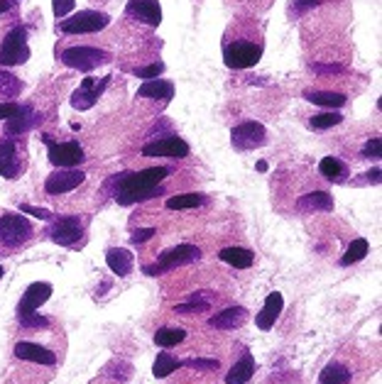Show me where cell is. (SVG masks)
I'll use <instances>...</instances> for the list:
<instances>
[{"mask_svg": "<svg viewBox=\"0 0 382 384\" xmlns=\"http://www.w3.org/2000/svg\"><path fill=\"white\" fill-rule=\"evenodd\" d=\"M69 69H76V71H93V69L103 67V64L111 62V54L103 49H95V47H69L59 56Z\"/></svg>", "mask_w": 382, "mask_h": 384, "instance_id": "obj_3", "label": "cell"}, {"mask_svg": "<svg viewBox=\"0 0 382 384\" xmlns=\"http://www.w3.org/2000/svg\"><path fill=\"white\" fill-rule=\"evenodd\" d=\"M23 91V81L15 78L10 71H0V95L3 98H10V95H20Z\"/></svg>", "mask_w": 382, "mask_h": 384, "instance_id": "obj_33", "label": "cell"}, {"mask_svg": "<svg viewBox=\"0 0 382 384\" xmlns=\"http://www.w3.org/2000/svg\"><path fill=\"white\" fill-rule=\"evenodd\" d=\"M179 368H181V360L172 357L169 352H159L157 360H155V365H152V374H155L157 379H164Z\"/></svg>", "mask_w": 382, "mask_h": 384, "instance_id": "obj_30", "label": "cell"}, {"mask_svg": "<svg viewBox=\"0 0 382 384\" xmlns=\"http://www.w3.org/2000/svg\"><path fill=\"white\" fill-rule=\"evenodd\" d=\"M125 15L135 17V20L150 25V27H157L162 23V8H159L157 0H128Z\"/></svg>", "mask_w": 382, "mask_h": 384, "instance_id": "obj_15", "label": "cell"}, {"mask_svg": "<svg viewBox=\"0 0 382 384\" xmlns=\"http://www.w3.org/2000/svg\"><path fill=\"white\" fill-rule=\"evenodd\" d=\"M23 328H27V330H32V328H47L49 326V318H45V316H30V318H23V321H17Z\"/></svg>", "mask_w": 382, "mask_h": 384, "instance_id": "obj_40", "label": "cell"}, {"mask_svg": "<svg viewBox=\"0 0 382 384\" xmlns=\"http://www.w3.org/2000/svg\"><path fill=\"white\" fill-rule=\"evenodd\" d=\"M74 5H76V0H52V8H54L56 17H67L74 10Z\"/></svg>", "mask_w": 382, "mask_h": 384, "instance_id": "obj_41", "label": "cell"}, {"mask_svg": "<svg viewBox=\"0 0 382 384\" xmlns=\"http://www.w3.org/2000/svg\"><path fill=\"white\" fill-rule=\"evenodd\" d=\"M15 357L27 362H37V365H56V355L52 350H47L45 346H37V343H27V340H20L15 346Z\"/></svg>", "mask_w": 382, "mask_h": 384, "instance_id": "obj_18", "label": "cell"}, {"mask_svg": "<svg viewBox=\"0 0 382 384\" xmlns=\"http://www.w3.org/2000/svg\"><path fill=\"white\" fill-rule=\"evenodd\" d=\"M40 120H42L40 113H34L32 106L23 103V111L17 113V115H12L10 120L5 123V135H8V137H15V135H25L27 130H32L34 125L40 123Z\"/></svg>", "mask_w": 382, "mask_h": 384, "instance_id": "obj_17", "label": "cell"}, {"mask_svg": "<svg viewBox=\"0 0 382 384\" xmlns=\"http://www.w3.org/2000/svg\"><path fill=\"white\" fill-rule=\"evenodd\" d=\"M199 257H201V250H199V247H194V245H177V247H172V250L162 252V255H159V260L155 262V264L145 267V274H150V277H157V274L172 272V269H177V267L191 264V262H196Z\"/></svg>", "mask_w": 382, "mask_h": 384, "instance_id": "obj_6", "label": "cell"}, {"mask_svg": "<svg viewBox=\"0 0 382 384\" xmlns=\"http://www.w3.org/2000/svg\"><path fill=\"white\" fill-rule=\"evenodd\" d=\"M368 252H370V242H368L366 238L353 240V242L348 245V250H346V255L341 257V267H348V264H355V262L366 260Z\"/></svg>", "mask_w": 382, "mask_h": 384, "instance_id": "obj_29", "label": "cell"}, {"mask_svg": "<svg viewBox=\"0 0 382 384\" xmlns=\"http://www.w3.org/2000/svg\"><path fill=\"white\" fill-rule=\"evenodd\" d=\"M184 338H186L184 328H159L157 333H155V343H157L159 348H175V346H179Z\"/></svg>", "mask_w": 382, "mask_h": 384, "instance_id": "obj_32", "label": "cell"}, {"mask_svg": "<svg viewBox=\"0 0 382 384\" xmlns=\"http://www.w3.org/2000/svg\"><path fill=\"white\" fill-rule=\"evenodd\" d=\"M262 56V42H250V39H236L225 42L223 62L228 69H250L260 62Z\"/></svg>", "mask_w": 382, "mask_h": 384, "instance_id": "obj_2", "label": "cell"}, {"mask_svg": "<svg viewBox=\"0 0 382 384\" xmlns=\"http://www.w3.org/2000/svg\"><path fill=\"white\" fill-rule=\"evenodd\" d=\"M218 257L223 262H228V264L236 267V269L253 267V260H255V255L247 250V247H223V250L218 252Z\"/></svg>", "mask_w": 382, "mask_h": 384, "instance_id": "obj_25", "label": "cell"}, {"mask_svg": "<svg viewBox=\"0 0 382 384\" xmlns=\"http://www.w3.org/2000/svg\"><path fill=\"white\" fill-rule=\"evenodd\" d=\"M324 0H292L289 3V8H286V12H289V17L292 20H297V17H302L304 12L314 10V8H319Z\"/></svg>", "mask_w": 382, "mask_h": 384, "instance_id": "obj_34", "label": "cell"}, {"mask_svg": "<svg viewBox=\"0 0 382 384\" xmlns=\"http://www.w3.org/2000/svg\"><path fill=\"white\" fill-rule=\"evenodd\" d=\"M20 211H25V213H30V216H34V218H40V221H49L52 218V213L47 211V208H37V206H30V203H23L20 206Z\"/></svg>", "mask_w": 382, "mask_h": 384, "instance_id": "obj_44", "label": "cell"}, {"mask_svg": "<svg viewBox=\"0 0 382 384\" xmlns=\"http://www.w3.org/2000/svg\"><path fill=\"white\" fill-rule=\"evenodd\" d=\"M265 142H267V130H265V125L255 123V120H247V123H240L231 130V145L238 152L258 150Z\"/></svg>", "mask_w": 382, "mask_h": 384, "instance_id": "obj_9", "label": "cell"}, {"mask_svg": "<svg viewBox=\"0 0 382 384\" xmlns=\"http://www.w3.org/2000/svg\"><path fill=\"white\" fill-rule=\"evenodd\" d=\"M319 172L324 174V179H328L333 184H341V181H346V177H348V167H346L341 159H336V157H324V159L319 161Z\"/></svg>", "mask_w": 382, "mask_h": 384, "instance_id": "obj_28", "label": "cell"}, {"mask_svg": "<svg viewBox=\"0 0 382 384\" xmlns=\"http://www.w3.org/2000/svg\"><path fill=\"white\" fill-rule=\"evenodd\" d=\"M155 233H157L155 228H140L130 235V242H133V245H142V242H147L150 238H155Z\"/></svg>", "mask_w": 382, "mask_h": 384, "instance_id": "obj_42", "label": "cell"}, {"mask_svg": "<svg viewBox=\"0 0 382 384\" xmlns=\"http://www.w3.org/2000/svg\"><path fill=\"white\" fill-rule=\"evenodd\" d=\"M297 211L302 213H328L333 211V196L326 191H314L297 199Z\"/></svg>", "mask_w": 382, "mask_h": 384, "instance_id": "obj_21", "label": "cell"}, {"mask_svg": "<svg viewBox=\"0 0 382 384\" xmlns=\"http://www.w3.org/2000/svg\"><path fill=\"white\" fill-rule=\"evenodd\" d=\"M206 203L201 194H181V196H172L167 201V208L169 211H186V208H199Z\"/></svg>", "mask_w": 382, "mask_h": 384, "instance_id": "obj_31", "label": "cell"}, {"mask_svg": "<svg viewBox=\"0 0 382 384\" xmlns=\"http://www.w3.org/2000/svg\"><path fill=\"white\" fill-rule=\"evenodd\" d=\"M30 59L27 47V27H12L0 45V67H17Z\"/></svg>", "mask_w": 382, "mask_h": 384, "instance_id": "obj_4", "label": "cell"}, {"mask_svg": "<svg viewBox=\"0 0 382 384\" xmlns=\"http://www.w3.org/2000/svg\"><path fill=\"white\" fill-rule=\"evenodd\" d=\"M20 111H23V103H17V100H3L0 103V120H10Z\"/></svg>", "mask_w": 382, "mask_h": 384, "instance_id": "obj_37", "label": "cell"}, {"mask_svg": "<svg viewBox=\"0 0 382 384\" xmlns=\"http://www.w3.org/2000/svg\"><path fill=\"white\" fill-rule=\"evenodd\" d=\"M17 3H20V0H0V15H3V12H8V10H12Z\"/></svg>", "mask_w": 382, "mask_h": 384, "instance_id": "obj_46", "label": "cell"}, {"mask_svg": "<svg viewBox=\"0 0 382 384\" xmlns=\"http://www.w3.org/2000/svg\"><path fill=\"white\" fill-rule=\"evenodd\" d=\"M108 81H111L108 76H103L101 81H95V78H91V76H84V81H81L79 91L71 95V106L76 108V111H89V108L93 106L95 100L103 95V91H106V86H108Z\"/></svg>", "mask_w": 382, "mask_h": 384, "instance_id": "obj_14", "label": "cell"}, {"mask_svg": "<svg viewBox=\"0 0 382 384\" xmlns=\"http://www.w3.org/2000/svg\"><path fill=\"white\" fill-rule=\"evenodd\" d=\"M380 150H382V139L372 137L368 139V145L363 147V155L360 157H366V159H380Z\"/></svg>", "mask_w": 382, "mask_h": 384, "instance_id": "obj_38", "label": "cell"}, {"mask_svg": "<svg viewBox=\"0 0 382 384\" xmlns=\"http://www.w3.org/2000/svg\"><path fill=\"white\" fill-rule=\"evenodd\" d=\"M32 238V225L27 218L17 216V213H5L0 216V245L17 247Z\"/></svg>", "mask_w": 382, "mask_h": 384, "instance_id": "obj_8", "label": "cell"}, {"mask_svg": "<svg viewBox=\"0 0 382 384\" xmlns=\"http://www.w3.org/2000/svg\"><path fill=\"white\" fill-rule=\"evenodd\" d=\"M304 98L324 108H343L348 103V95L336 93V91H304Z\"/></svg>", "mask_w": 382, "mask_h": 384, "instance_id": "obj_24", "label": "cell"}, {"mask_svg": "<svg viewBox=\"0 0 382 384\" xmlns=\"http://www.w3.org/2000/svg\"><path fill=\"white\" fill-rule=\"evenodd\" d=\"M368 181H370V184H380V169H372V172H368Z\"/></svg>", "mask_w": 382, "mask_h": 384, "instance_id": "obj_47", "label": "cell"}, {"mask_svg": "<svg viewBox=\"0 0 382 384\" xmlns=\"http://www.w3.org/2000/svg\"><path fill=\"white\" fill-rule=\"evenodd\" d=\"M108 25H111V17H108L106 12L79 10L76 15L64 17L62 23H59V30L67 34H91V32H101Z\"/></svg>", "mask_w": 382, "mask_h": 384, "instance_id": "obj_7", "label": "cell"}, {"mask_svg": "<svg viewBox=\"0 0 382 384\" xmlns=\"http://www.w3.org/2000/svg\"><path fill=\"white\" fill-rule=\"evenodd\" d=\"M184 368H194V370H218V360H201V357H191V360H181Z\"/></svg>", "mask_w": 382, "mask_h": 384, "instance_id": "obj_36", "label": "cell"}, {"mask_svg": "<svg viewBox=\"0 0 382 384\" xmlns=\"http://www.w3.org/2000/svg\"><path fill=\"white\" fill-rule=\"evenodd\" d=\"M245 321H247L245 308L231 306V308H223V311H218L216 316L208 318V326L216 328V330H233V328H240Z\"/></svg>", "mask_w": 382, "mask_h": 384, "instance_id": "obj_19", "label": "cell"}, {"mask_svg": "<svg viewBox=\"0 0 382 384\" xmlns=\"http://www.w3.org/2000/svg\"><path fill=\"white\" fill-rule=\"evenodd\" d=\"M282 308H284V299H282L280 291H272L267 299H265V306L262 311L258 313V318H255V323H258L260 330H270L272 326H275V321L280 318Z\"/></svg>", "mask_w": 382, "mask_h": 384, "instance_id": "obj_20", "label": "cell"}, {"mask_svg": "<svg viewBox=\"0 0 382 384\" xmlns=\"http://www.w3.org/2000/svg\"><path fill=\"white\" fill-rule=\"evenodd\" d=\"M106 264L118 277H128L133 272V252L125 250V247H111L106 252Z\"/></svg>", "mask_w": 382, "mask_h": 384, "instance_id": "obj_23", "label": "cell"}, {"mask_svg": "<svg viewBox=\"0 0 382 384\" xmlns=\"http://www.w3.org/2000/svg\"><path fill=\"white\" fill-rule=\"evenodd\" d=\"M162 71H164V64H162V62L150 64V67H137V69H133V74H135V76H140V78L159 76V74H162Z\"/></svg>", "mask_w": 382, "mask_h": 384, "instance_id": "obj_39", "label": "cell"}, {"mask_svg": "<svg viewBox=\"0 0 382 384\" xmlns=\"http://www.w3.org/2000/svg\"><path fill=\"white\" fill-rule=\"evenodd\" d=\"M343 120V115H338V113H321V115H314L309 120V125L314 130H328L333 128V125H338Z\"/></svg>", "mask_w": 382, "mask_h": 384, "instance_id": "obj_35", "label": "cell"}, {"mask_svg": "<svg viewBox=\"0 0 382 384\" xmlns=\"http://www.w3.org/2000/svg\"><path fill=\"white\" fill-rule=\"evenodd\" d=\"M258 172H267V161H258Z\"/></svg>", "mask_w": 382, "mask_h": 384, "instance_id": "obj_48", "label": "cell"}, {"mask_svg": "<svg viewBox=\"0 0 382 384\" xmlns=\"http://www.w3.org/2000/svg\"><path fill=\"white\" fill-rule=\"evenodd\" d=\"M311 71H314V74H326V76H331V74H343L346 69H343L341 64H311Z\"/></svg>", "mask_w": 382, "mask_h": 384, "instance_id": "obj_43", "label": "cell"}, {"mask_svg": "<svg viewBox=\"0 0 382 384\" xmlns=\"http://www.w3.org/2000/svg\"><path fill=\"white\" fill-rule=\"evenodd\" d=\"M86 181V174L79 172V169H56L54 174H49L45 181V191L47 196H59V194H69L76 186H81Z\"/></svg>", "mask_w": 382, "mask_h": 384, "instance_id": "obj_12", "label": "cell"}, {"mask_svg": "<svg viewBox=\"0 0 382 384\" xmlns=\"http://www.w3.org/2000/svg\"><path fill=\"white\" fill-rule=\"evenodd\" d=\"M42 142L47 145L49 161L59 169H74L86 159L84 147H81L76 139H71V142H54L49 135H42Z\"/></svg>", "mask_w": 382, "mask_h": 384, "instance_id": "obj_5", "label": "cell"}, {"mask_svg": "<svg viewBox=\"0 0 382 384\" xmlns=\"http://www.w3.org/2000/svg\"><path fill=\"white\" fill-rule=\"evenodd\" d=\"M142 155L184 159V157L189 155V145H186L181 137H177V135H169V137H159V139H155V142H147V145L142 147Z\"/></svg>", "mask_w": 382, "mask_h": 384, "instance_id": "obj_13", "label": "cell"}, {"mask_svg": "<svg viewBox=\"0 0 382 384\" xmlns=\"http://www.w3.org/2000/svg\"><path fill=\"white\" fill-rule=\"evenodd\" d=\"M20 169H23V161H20V150L12 139L0 142V177L3 179H17L20 177Z\"/></svg>", "mask_w": 382, "mask_h": 384, "instance_id": "obj_16", "label": "cell"}, {"mask_svg": "<svg viewBox=\"0 0 382 384\" xmlns=\"http://www.w3.org/2000/svg\"><path fill=\"white\" fill-rule=\"evenodd\" d=\"M172 174L169 167H150L142 169V172H123L115 174L106 181V189L113 194V199L118 201L120 206H133V203H140V201L155 199V196H162L159 189V181Z\"/></svg>", "mask_w": 382, "mask_h": 384, "instance_id": "obj_1", "label": "cell"}, {"mask_svg": "<svg viewBox=\"0 0 382 384\" xmlns=\"http://www.w3.org/2000/svg\"><path fill=\"white\" fill-rule=\"evenodd\" d=\"M47 233H49V238L54 240L56 245L71 247V245H76L81 240V235H84V223H81L79 216H59L54 223L49 225Z\"/></svg>", "mask_w": 382, "mask_h": 384, "instance_id": "obj_10", "label": "cell"}, {"mask_svg": "<svg viewBox=\"0 0 382 384\" xmlns=\"http://www.w3.org/2000/svg\"><path fill=\"white\" fill-rule=\"evenodd\" d=\"M49 296H52V284H49V282H34V284H30L27 289H25L20 304H17V321L34 316V313L40 311L42 304L49 299Z\"/></svg>", "mask_w": 382, "mask_h": 384, "instance_id": "obj_11", "label": "cell"}, {"mask_svg": "<svg viewBox=\"0 0 382 384\" xmlns=\"http://www.w3.org/2000/svg\"><path fill=\"white\" fill-rule=\"evenodd\" d=\"M3 274H5V272H3V267H0V279H3Z\"/></svg>", "mask_w": 382, "mask_h": 384, "instance_id": "obj_49", "label": "cell"}, {"mask_svg": "<svg viewBox=\"0 0 382 384\" xmlns=\"http://www.w3.org/2000/svg\"><path fill=\"white\" fill-rule=\"evenodd\" d=\"M172 95H175V86H172V81H164V78H150L137 89V98L172 100Z\"/></svg>", "mask_w": 382, "mask_h": 384, "instance_id": "obj_22", "label": "cell"}, {"mask_svg": "<svg viewBox=\"0 0 382 384\" xmlns=\"http://www.w3.org/2000/svg\"><path fill=\"white\" fill-rule=\"evenodd\" d=\"M253 374H255V360L250 355H245L243 360H238L233 365L231 372L225 374V384H247Z\"/></svg>", "mask_w": 382, "mask_h": 384, "instance_id": "obj_26", "label": "cell"}, {"mask_svg": "<svg viewBox=\"0 0 382 384\" xmlns=\"http://www.w3.org/2000/svg\"><path fill=\"white\" fill-rule=\"evenodd\" d=\"M206 304H196V301H189V304H179V306H175L177 313H201L206 311Z\"/></svg>", "mask_w": 382, "mask_h": 384, "instance_id": "obj_45", "label": "cell"}, {"mask_svg": "<svg viewBox=\"0 0 382 384\" xmlns=\"http://www.w3.org/2000/svg\"><path fill=\"white\" fill-rule=\"evenodd\" d=\"M350 379H353V372H350L346 365H341V362H328L326 368L321 370L319 384H350Z\"/></svg>", "mask_w": 382, "mask_h": 384, "instance_id": "obj_27", "label": "cell"}]
</instances>
